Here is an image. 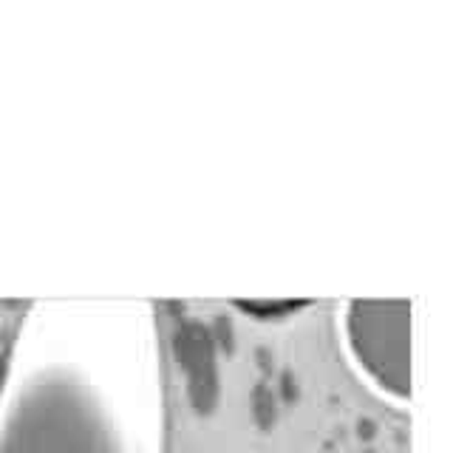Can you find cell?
I'll use <instances>...</instances> for the list:
<instances>
[{"label": "cell", "instance_id": "cell-2", "mask_svg": "<svg viewBox=\"0 0 453 453\" xmlns=\"http://www.w3.org/2000/svg\"><path fill=\"white\" fill-rule=\"evenodd\" d=\"M349 340L360 365L394 396L411 394L408 365V303L354 301L349 306Z\"/></svg>", "mask_w": 453, "mask_h": 453}, {"label": "cell", "instance_id": "cell-4", "mask_svg": "<svg viewBox=\"0 0 453 453\" xmlns=\"http://www.w3.org/2000/svg\"><path fill=\"white\" fill-rule=\"evenodd\" d=\"M278 394L273 386L266 382H258L250 394V408H252V419L261 431H273L278 422Z\"/></svg>", "mask_w": 453, "mask_h": 453}, {"label": "cell", "instance_id": "cell-10", "mask_svg": "<svg viewBox=\"0 0 453 453\" xmlns=\"http://www.w3.org/2000/svg\"><path fill=\"white\" fill-rule=\"evenodd\" d=\"M363 453H377V450H363Z\"/></svg>", "mask_w": 453, "mask_h": 453}, {"label": "cell", "instance_id": "cell-5", "mask_svg": "<svg viewBox=\"0 0 453 453\" xmlns=\"http://www.w3.org/2000/svg\"><path fill=\"white\" fill-rule=\"evenodd\" d=\"M235 306L258 320H283L292 311L303 309L306 301H238Z\"/></svg>", "mask_w": 453, "mask_h": 453}, {"label": "cell", "instance_id": "cell-7", "mask_svg": "<svg viewBox=\"0 0 453 453\" xmlns=\"http://www.w3.org/2000/svg\"><path fill=\"white\" fill-rule=\"evenodd\" d=\"M278 403H287V405H292L295 400H297V380L292 377V374H283L280 377V386H278Z\"/></svg>", "mask_w": 453, "mask_h": 453}, {"label": "cell", "instance_id": "cell-9", "mask_svg": "<svg viewBox=\"0 0 453 453\" xmlns=\"http://www.w3.org/2000/svg\"><path fill=\"white\" fill-rule=\"evenodd\" d=\"M6 374H9V363H6V357L0 354V388H4V382H6Z\"/></svg>", "mask_w": 453, "mask_h": 453}, {"label": "cell", "instance_id": "cell-3", "mask_svg": "<svg viewBox=\"0 0 453 453\" xmlns=\"http://www.w3.org/2000/svg\"><path fill=\"white\" fill-rule=\"evenodd\" d=\"M216 351L219 349L204 323L188 320L173 332V360L188 377V400L198 417H210L219 408L221 382Z\"/></svg>", "mask_w": 453, "mask_h": 453}, {"label": "cell", "instance_id": "cell-8", "mask_svg": "<svg viewBox=\"0 0 453 453\" xmlns=\"http://www.w3.org/2000/svg\"><path fill=\"white\" fill-rule=\"evenodd\" d=\"M374 434H377V425L372 419H360L357 422V436L360 439H365V442H368V439H374Z\"/></svg>", "mask_w": 453, "mask_h": 453}, {"label": "cell", "instance_id": "cell-6", "mask_svg": "<svg viewBox=\"0 0 453 453\" xmlns=\"http://www.w3.org/2000/svg\"><path fill=\"white\" fill-rule=\"evenodd\" d=\"M210 334H212V343H216V349H221L226 354L235 349V332H233V323H230V318H226V315H216Z\"/></svg>", "mask_w": 453, "mask_h": 453}, {"label": "cell", "instance_id": "cell-1", "mask_svg": "<svg viewBox=\"0 0 453 453\" xmlns=\"http://www.w3.org/2000/svg\"><path fill=\"white\" fill-rule=\"evenodd\" d=\"M0 453H122L88 394L42 380L18 396L0 425Z\"/></svg>", "mask_w": 453, "mask_h": 453}]
</instances>
